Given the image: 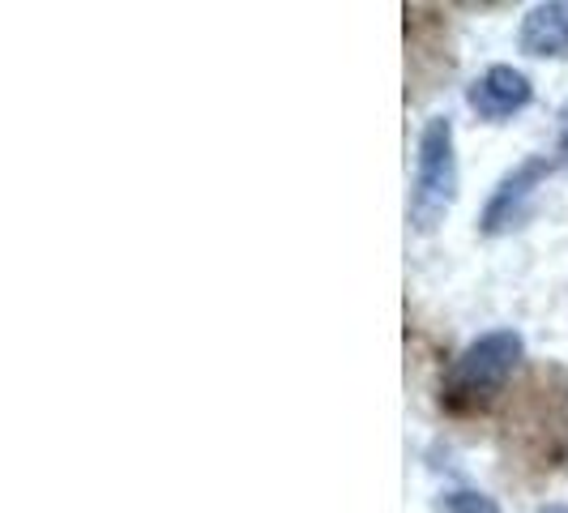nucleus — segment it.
I'll return each instance as SVG.
<instances>
[{"instance_id":"7ed1b4c3","label":"nucleus","mask_w":568,"mask_h":513,"mask_svg":"<svg viewBox=\"0 0 568 513\" xmlns=\"http://www.w3.org/2000/svg\"><path fill=\"white\" fill-rule=\"evenodd\" d=\"M551 171H556V163L547 154H530V159H521L513 171H505L500 184L487 198L484 214H479V231L484 235H509V231L521 228L530 219V210L539 201V189L547 184Z\"/></svg>"},{"instance_id":"6e6552de","label":"nucleus","mask_w":568,"mask_h":513,"mask_svg":"<svg viewBox=\"0 0 568 513\" xmlns=\"http://www.w3.org/2000/svg\"><path fill=\"white\" fill-rule=\"evenodd\" d=\"M539 513H568V505H542Z\"/></svg>"},{"instance_id":"0eeeda50","label":"nucleus","mask_w":568,"mask_h":513,"mask_svg":"<svg viewBox=\"0 0 568 513\" xmlns=\"http://www.w3.org/2000/svg\"><path fill=\"white\" fill-rule=\"evenodd\" d=\"M556 120H560V138H556V154H560V163L568 168V103L560 108V115H556Z\"/></svg>"},{"instance_id":"39448f33","label":"nucleus","mask_w":568,"mask_h":513,"mask_svg":"<svg viewBox=\"0 0 568 513\" xmlns=\"http://www.w3.org/2000/svg\"><path fill=\"white\" fill-rule=\"evenodd\" d=\"M517 48L535 60H565L568 57V0H542L526 9L517 27Z\"/></svg>"},{"instance_id":"f257e3e1","label":"nucleus","mask_w":568,"mask_h":513,"mask_svg":"<svg viewBox=\"0 0 568 513\" xmlns=\"http://www.w3.org/2000/svg\"><path fill=\"white\" fill-rule=\"evenodd\" d=\"M462 189V168H457V138L449 115H427L419 129V150H415V180H410V201L406 219L419 235H432L449 219Z\"/></svg>"},{"instance_id":"20e7f679","label":"nucleus","mask_w":568,"mask_h":513,"mask_svg":"<svg viewBox=\"0 0 568 513\" xmlns=\"http://www.w3.org/2000/svg\"><path fill=\"white\" fill-rule=\"evenodd\" d=\"M530 99H535V86H530V78L521 69H513V64H491V69H484L475 82L466 86L470 112L479 115V120H487V124H505L509 115L530 108Z\"/></svg>"},{"instance_id":"f03ea898","label":"nucleus","mask_w":568,"mask_h":513,"mask_svg":"<svg viewBox=\"0 0 568 513\" xmlns=\"http://www.w3.org/2000/svg\"><path fill=\"white\" fill-rule=\"evenodd\" d=\"M521 360H526V342L517 330H487L454 360V369L445 376V394L449 402H466V406L496 399L509 385L513 372L521 369Z\"/></svg>"},{"instance_id":"423d86ee","label":"nucleus","mask_w":568,"mask_h":513,"mask_svg":"<svg viewBox=\"0 0 568 513\" xmlns=\"http://www.w3.org/2000/svg\"><path fill=\"white\" fill-rule=\"evenodd\" d=\"M436 510L440 513H505L487 492H475V487H449V492H440Z\"/></svg>"}]
</instances>
